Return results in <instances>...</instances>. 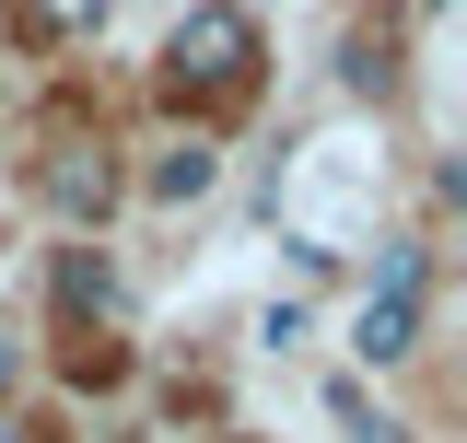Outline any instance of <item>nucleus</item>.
Here are the masks:
<instances>
[{"instance_id":"f03ea898","label":"nucleus","mask_w":467,"mask_h":443,"mask_svg":"<svg viewBox=\"0 0 467 443\" xmlns=\"http://www.w3.org/2000/svg\"><path fill=\"white\" fill-rule=\"evenodd\" d=\"M36 187H47V211H58V222H106V211H117V164H106V140H58L47 164H36Z\"/></svg>"},{"instance_id":"f257e3e1","label":"nucleus","mask_w":467,"mask_h":443,"mask_svg":"<svg viewBox=\"0 0 467 443\" xmlns=\"http://www.w3.org/2000/svg\"><path fill=\"white\" fill-rule=\"evenodd\" d=\"M245 82H257V12L199 0V12L164 36V94H175V106H234Z\"/></svg>"},{"instance_id":"39448f33","label":"nucleus","mask_w":467,"mask_h":443,"mask_svg":"<svg viewBox=\"0 0 467 443\" xmlns=\"http://www.w3.org/2000/svg\"><path fill=\"white\" fill-rule=\"evenodd\" d=\"M211 175H223V152H211V140H175L164 164H152V199H211Z\"/></svg>"},{"instance_id":"20e7f679","label":"nucleus","mask_w":467,"mask_h":443,"mask_svg":"<svg viewBox=\"0 0 467 443\" xmlns=\"http://www.w3.org/2000/svg\"><path fill=\"white\" fill-rule=\"evenodd\" d=\"M58 315H82V327H106V315H117V269H106V245H58Z\"/></svg>"},{"instance_id":"0eeeda50","label":"nucleus","mask_w":467,"mask_h":443,"mask_svg":"<svg viewBox=\"0 0 467 443\" xmlns=\"http://www.w3.org/2000/svg\"><path fill=\"white\" fill-rule=\"evenodd\" d=\"M327 408H339V432H350V443H409L386 408H362V386H327Z\"/></svg>"},{"instance_id":"6e6552de","label":"nucleus","mask_w":467,"mask_h":443,"mask_svg":"<svg viewBox=\"0 0 467 443\" xmlns=\"http://www.w3.org/2000/svg\"><path fill=\"white\" fill-rule=\"evenodd\" d=\"M12 386H24V338L0 327V397H12Z\"/></svg>"},{"instance_id":"423d86ee","label":"nucleus","mask_w":467,"mask_h":443,"mask_svg":"<svg viewBox=\"0 0 467 443\" xmlns=\"http://www.w3.org/2000/svg\"><path fill=\"white\" fill-rule=\"evenodd\" d=\"M94 24H106V0H24V36H47V47L94 36Z\"/></svg>"},{"instance_id":"1a4fd4ad","label":"nucleus","mask_w":467,"mask_h":443,"mask_svg":"<svg viewBox=\"0 0 467 443\" xmlns=\"http://www.w3.org/2000/svg\"><path fill=\"white\" fill-rule=\"evenodd\" d=\"M0 443H24V432H12V420H0Z\"/></svg>"},{"instance_id":"7ed1b4c3","label":"nucleus","mask_w":467,"mask_h":443,"mask_svg":"<svg viewBox=\"0 0 467 443\" xmlns=\"http://www.w3.org/2000/svg\"><path fill=\"white\" fill-rule=\"evenodd\" d=\"M350 350H362V362H409V350H420V292H362Z\"/></svg>"}]
</instances>
